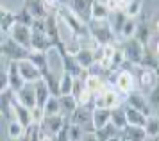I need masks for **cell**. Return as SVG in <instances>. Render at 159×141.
Wrapping results in <instances>:
<instances>
[{
  "label": "cell",
  "instance_id": "7402d4cb",
  "mask_svg": "<svg viewBox=\"0 0 159 141\" xmlns=\"http://www.w3.org/2000/svg\"><path fill=\"white\" fill-rule=\"evenodd\" d=\"M23 9L32 16V18H47L48 14L45 11L43 0H23Z\"/></svg>",
  "mask_w": 159,
  "mask_h": 141
},
{
  "label": "cell",
  "instance_id": "f546056e",
  "mask_svg": "<svg viewBox=\"0 0 159 141\" xmlns=\"http://www.w3.org/2000/svg\"><path fill=\"white\" fill-rule=\"evenodd\" d=\"M109 11L100 0H93L91 4V11H89V20H107Z\"/></svg>",
  "mask_w": 159,
  "mask_h": 141
},
{
  "label": "cell",
  "instance_id": "83f0119b",
  "mask_svg": "<svg viewBox=\"0 0 159 141\" xmlns=\"http://www.w3.org/2000/svg\"><path fill=\"white\" fill-rule=\"evenodd\" d=\"M27 59L39 70V73L48 68V52H34V50H30Z\"/></svg>",
  "mask_w": 159,
  "mask_h": 141
},
{
  "label": "cell",
  "instance_id": "7c38bea8",
  "mask_svg": "<svg viewBox=\"0 0 159 141\" xmlns=\"http://www.w3.org/2000/svg\"><path fill=\"white\" fill-rule=\"evenodd\" d=\"M15 98L18 100L23 107H27V109L36 107V97H34V88H32V82H25L22 89H18V91L15 93Z\"/></svg>",
  "mask_w": 159,
  "mask_h": 141
},
{
  "label": "cell",
  "instance_id": "1f68e13d",
  "mask_svg": "<svg viewBox=\"0 0 159 141\" xmlns=\"http://www.w3.org/2000/svg\"><path fill=\"white\" fill-rule=\"evenodd\" d=\"M143 130H145V134L148 136V138H157V136H159V120H157V114H150V116H147L145 125H143Z\"/></svg>",
  "mask_w": 159,
  "mask_h": 141
},
{
  "label": "cell",
  "instance_id": "ab89813d",
  "mask_svg": "<svg viewBox=\"0 0 159 141\" xmlns=\"http://www.w3.org/2000/svg\"><path fill=\"white\" fill-rule=\"evenodd\" d=\"M134 29H136V21H134V18H127L125 23H123L122 30H120V36H122L123 39H129V38L134 36Z\"/></svg>",
  "mask_w": 159,
  "mask_h": 141
},
{
  "label": "cell",
  "instance_id": "603a6c76",
  "mask_svg": "<svg viewBox=\"0 0 159 141\" xmlns=\"http://www.w3.org/2000/svg\"><path fill=\"white\" fill-rule=\"evenodd\" d=\"M120 136H122L125 141H143L147 138L143 127H132V125H125V127L120 130Z\"/></svg>",
  "mask_w": 159,
  "mask_h": 141
},
{
  "label": "cell",
  "instance_id": "8d00e7d4",
  "mask_svg": "<svg viewBox=\"0 0 159 141\" xmlns=\"http://www.w3.org/2000/svg\"><path fill=\"white\" fill-rule=\"evenodd\" d=\"M141 9H143V0H129L123 13L127 14V18H136L141 14Z\"/></svg>",
  "mask_w": 159,
  "mask_h": 141
},
{
  "label": "cell",
  "instance_id": "681fc988",
  "mask_svg": "<svg viewBox=\"0 0 159 141\" xmlns=\"http://www.w3.org/2000/svg\"><path fill=\"white\" fill-rule=\"evenodd\" d=\"M32 32H45V18H34L30 23Z\"/></svg>",
  "mask_w": 159,
  "mask_h": 141
},
{
  "label": "cell",
  "instance_id": "ee69618b",
  "mask_svg": "<svg viewBox=\"0 0 159 141\" xmlns=\"http://www.w3.org/2000/svg\"><path fill=\"white\" fill-rule=\"evenodd\" d=\"M32 20H34V18H32V16H30V14L27 13L23 7L18 11V13H15V21H16V23H22V25H27V27H30Z\"/></svg>",
  "mask_w": 159,
  "mask_h": 141
},
{
  "label": "cell",
  "instance_id": "5bb4252c",
  "mask_svg": "<svg viewBox=\"0 0 159 141\" xmlns=\"http://www.w3.org/2000/svg\"><path fill=\"white\" fill-rule=\"evenodd\" d=\"M82 80H84V88H86L88 91L91 93V95H100V93H104L107 88H104L106 86V82H104V79L100 77V75H97V73H84V77H82Z\"/></svg>",
  "mask_w": 159,
  "mask_h": 141
},
{
  "label": "cell",
  "instance_id": "9a60e30c",
  "mask_svg": "<svg viewBox=\"0 0 159 141\" xmlns=\"http://www.w3.org/2000/svg\"><path fill=\"white\" fill-rule=\"evenodd\" d=\"M7 82H9V91L16 93L18 89H22L25 80L22 79L20 71H18V66H16V61H9V68H7Z\"/></svg>",
  "mask_w": 159,
  "mask_h": 141
},
{
  "label": "cell",
  "instance_id": "11a10c76",
  "mask_svg": "<svg viewBox=\"0 0 159 141\" xmlns=\"http://www.w3.org/2000/svg\"><path fill=\"white\" fill-rule=\"evenodd\" d=\"M143 141H157V138H148V136H147Z\"/></svg>",
  "mask_w": 159,
  "mask_h": 141
},
{
  "label": "cell",
  "instance_id": "ba28073f",
  "mask_svg": "<svg viewBox=\"0 0 159 141\" xmlns=\"http://www.w3.org/2000/svg\"><path fill=\"white\" fill-rule=\"evenodd\" d=\"M7 38H11L13 41H16L18 45H22L23 48L29 50V41H30V27L22 25V23H13L7 32Z\"/></svg>",
  "mask_w": 159,
  "mask_h": 141
},
{
  "label": "cell",
  "instance_id": "52a82bcc",
  "mask_svg": "<svg viewBox=\"0 0 159 141\" xmlns=\"http://www.w3.org/2000/svg\"><path fill=\"white\" fill-rule=\"evenodd\" d=\"M125 106L130 107V109H136V111H139V113L145 114V116L154 114V111L150 109L148 102H147V98H145V93L136 91V89L130 91L129 95H125Z\"/></svg>",
  "mask_w": 159,
  "mask_h": 141
},
{
  "label": "cell",
  "instance_id": "f907efd6",
  "mask_svg": "<svg viewBox=\"0 0 159 141\" xmlns=\"http://www.w3.org/2000/svg\"><path fill=\"white\" fill-rule=\"evenodd\" d=\"M9 89V82H7V71L0 70V93L7 91Z\"/></svg>",
  "mask_w": 159,
  "mask_h": 141
},
{
  "label": "cell",
  "instance_id": "836d02e7",
  "mask_svg": "<svg viewBox=\"0 0 159 141\" xmlns=\"http://www.w3.org/2000/svg\"><path fill=\"white\" fill-rule=\"evenodd\" d=\"M93 134H95V138H97L98 141H107L109 138H113V136L120 134V130H118V129H116L115 125L111 123V121H109L107 125H104L102 129H98V130H95Z\"/></svg>",
  "mask_w": 159,
  "mask_h": 141
},
{
  "label": "cell",
  "instance_id": "44dd1931",
  "mask_svg": "<svg viewBox=\"0 0 159 141\" xmlns=\"http://www.w3.org/2000/svg\"><path fill=\"white\" fill-rule=\"evenodd\" d=\"M57 102H59V114L65 116V118H68L73 113V109L77 107V100H75L73 95H59Z\"/></svg>",
  "mask_w": 159,
  "mask_h": 141
},
{
  "label": "cell",
  "instance_id": "c3c4849f",
  "mask_svg": "<svg viewBox=\"0 0 159 141\" xmlns=\"http://www.w3.org/2000/svg\"><path fill=\"white\" fill-rule=\"evenodd\" d=\"M43 120V111H41V107H32L30 109V125H39Z\"/></svg>",
  "mask_w": 159,
  "mask_h": 141
},
{
  "label": "cell",
  "instance_id": "8992f818",
  "mask_svg": "<svg viewBox=\"0 0 159 141\" xmlns=\"http://www.w3.org/2000/svg\"><path fill=\"white\" fill-rule=\"evenodd\" d=\"M143 50H145V47L141 43H138L134 38L125 39V43H123V47H122L125 63H130L132 66H138L139 61H141V57H143Z\"/></svg>",
  "mask_w": 159,
  "mask_h": 141
},
{
  "label": "cell",
  "instance_id": "4316f807",
  "mask_svg": "<svg viewBox=\"0 0 159 141\" xmlns=\"http://www.w3.org/2000/svg\"><path fill=\"white\" fill-rule=\"evenodd\" d=\"M123 113H125V121H127V125H132V127H143V125H145L147 116H145V114H141L139 111H136V109H130V107L125 106Z\"/></svg>",
  "mask_w": 159,
  "mask_h": 141
},
{
  "label": "cell",
  "instance_id": "ffe728a7",
  "mask_svg": "<svg viewBox=\"0 0 159 141\" xmlns=\"http://www.w3.org/2000/svg\"><path fill=\"white\" fill-rule=\"evenodd\" d=\"M152 34H157V32H152L150 23L148 21H139V23H136V29H134V36L132 38L145 47V45H148Z\"/></svg>",
  "mask_w": 159,
  "mask_h": 141
},
{
  "label": "cell",
  "instance_id": "db71d44e",
  "mask_svg": "<svg viewBox=\"0 0 159 141\" xmlns=\"http://www.w3.org/2000/svg\"><path fill=\"white\" fill-rule=\"evenodd\" d=\"M107 141H122V136H120V134H116V136H113V138H109Z\"/></svg>",
  "mask_w": 159,
  "mask_h": 141
},
{
  "label": "cell",
  "instance_id": "60d3db41",
  "mask_svg": "<svg viewBox=\"0 0 159 141\" xmlns=\"http://www.w3.org/2000/svg\"><path fill=\"white\" fill-rule=\"evenodd\" d=\"M23 132H25V129H23L22 125H20V123H18V121L15 120V118L9 121L7 134H9V138H11V139H18V138H20V136H22Z\"/></svg>",
  "mask_w": 159,
  "mask_h": 141
},
{
  "label": "cell",
  "instance_id": "277c9868",
  "mask_svg": "<svg viewBox=\"0 0 159 141\" xmlns=\"http://www.w3.org/2000/svg\"><path fill=\"white\" fill-rule=\"evenodd\" d=\"M30 50L23 48L22 45H18L16 41H13L11 38H6L4 41L0 43V56H4L9 61H22L29 57Z\"/></svg>",
  "mask_w": 159,
  "mask_h": 141
},
{
  "label": "cell",
  "instance_id": "ac0fdd59",
  "mask_svg": "<svg viewBox=\"0 0 159 141\" xmlns=\"http://www.w3.org/2000/svg\"><path fill=\"white\" fill-rule=\"evenodd\" d=\"M136 84H139L143 89H152L154 86H157V73L154 70H147V68H139L138 71V80Z\"/></svg>",
  "mask_w": 159,
  "mask_h": 141
},
{
  "label": "cell",
  "instance_id": "f35d334b",
  "mask_svg": "<svg viewBox=\"0 0 159 141\" xmlns=\"http://www.w3.org/2000/svg\"><path fill=\"white\" fill-rule=\"evenodd\" d=\"M145 98H147L150 109L154 111V114H156V109H157V104H159V86H154L152 89H148L147 95H145Z\"/></svg>",
  "mask_w": 159,
  "mask_h": 141
},
{
  "label": "cell",
  "instance_id": "8fae6325",
  "mask_svg": "<svg viewBox=\"0 0 159 141\" xmlns=\"http://www.w3.org/2000/svg\"><path fill=\"white\" fill-rule=\"evenodd\" d=\"M16 66H18V71L25 82H36L41 79V73L34 64L30 63L29 59H22V61H16Z\"/></svg>",
  "mask_w": 159,
  "mask_h": 141
},
{
  "label": "cell",
  "instance_id": "3957f363",
  "mask_svg": "<svg viewBox=\"0 0 159 141\" xmlns=\"http://www.w3.org/2000/svg\"><path fill=\"white\" fill-rule=\"evenodd\" d=\"M113 89L122 95H129L136 89V77L127 70H120L113 73Z\"/></svg>",
  "mask_w": 159,
  "mask_h": 141
},
{
  "label": "cell",
  "instance_id": "f5cc1de1",
  "mask_svg": "<svg viewBox=\"0 0 159 141\" xmlns=\"http://www.w3.org/2000/svg\"><path fill=\"white\" fill-rule=\"evenodd\" d=\"M15 141H29V127L25 129V132H23V134L20 136L18 139H15Z\"/></svg>",
  "mask_w": 159,
  "mask_h": 141
},
{
  "label": "cell",
  "instance_id": "d6a6232c",
  "mask_svg": "<svg viewBox=\"0 0 159 141\" xmlns=\"http://www.w3.org/2000/svg\"><path fill=\"white\" fill-rule=\"evenodd\" d=\"M72 86H73V77L70 73H66V71H61V75H59V84H57L59 95H72Z\"/></svg>",
  "mask_w": 159,
  "mask_h": 141
},
{
  "label": "cell",
  "instance_id": "d6986e66",
  "mask_svg": "<svg viewBox=\"0 0 159 141\" xmlns=\"http://www.w3.org/2000/svg\"><path fill=\"white\" fill-rule=\"evenodd\" d=\"M73 59H75V63L79 64L82 70L86 71L89 70L91 66L95 64V57H93V50L86 48V47H80L77 52H75V56H73Z\"/></svg>",
  "mask_w": 159,
  "mask_h": 141
},
{
  "label": "cell",
  "instance_id": "7a4b0ae2",
  "mask_svg": "<svg viewBox=\"0 0 159 141\" xmlns=\"http://www.w3.org/2000/svg\"><path fill=\"white\" fill-rule=\"evenodd\" d=\"M56 16H57V20H61L66 27L70 29V32H72L73 36H77V38H88V25L82 20H79V18L68 9V6H63V4H61V7L57 9Z\"/></svg>",
  "mask_w": 159,
  "mask_h": 141
},
{
  "label": "cell",
  "instance_id": "d590c367",
  "mask_svg": "<svg viewBox=\"0 0 159 141\" xmlns=\"http://www.w3.org/2000/svg\"><path fill=\"white\" fill-rule=\"evenodd\" d=\"M41 111H43V116H52V114H59V102H57V97L50 95V97L47 98V102L43 104Z\"/></svg>",
  "mask_w": 159,
  "mask_h": 141
},
{
  "label": "cell",
  "instance_id": "7bdbcfd3",
  "mask_svg": "<svg viewBox=\"0 0 159 141\" xmlns=\"http://www.w3.org/2000/svg\"><path fill=\"white\" fill-rule=\"evenodd\" d=\"M109 63H111V70H116V68H120V66L125 63V57H123L122 48H115L113 56H111V59H109Z\"/></svg>",
  "mask_w": 159,
  "mask_h": 141
},
{
  "label": "cell",
  "instance_id": "2e32d148",
  "mask_svg": "<svg viewBox=\"0 0 159 141\" xmlns=\"http://www.w3.org/2000/svg\"><path fill=\"white\" fill-rule=\"evenodd\" d=\"M109 118H111V109L107 107H93L91 111V125H93V132L102 129L104 125L109 123Z\"/></svg>",
  "mask_w": 159,
  "mask_h": 141
},
{
  "label": "cell",
  "instance_id": "9c48e42d",
  "mask_svg": "<svg viewBox=\"0 0 159 141\" xmlns=\"http://www.w3.org/2000/svg\"><path fill=\"white\" fill-rule=\"evenodd\" d=\"M11 114H13V118H15L23 129H27L30 125V109L23 107L22 104L15 98V93H13V97H11Z\"/></svg>",
  "mask_w": 159,
  "mask_h": 141
},
{
  "label": "cell",
  "instance_id": "6da1fadb",
  "mask_svg": "<svg viewBox=\"0 0 159 141\" xmlns=\"http://www.w3.org/2000/svg\"><path fill=\"white\" fill-rule=\"evenodd\" d=\"M86 25H88V34L97 41L98 47L109 45V43H113L116 39V36L111 30L107 20H89Z\"/></svg>",
  "mask_w": 159,
  "mask_h": 141
},
{
  "label": "cell",
  "instance_id": "74e56055",
  "mask_svg": "<svg viewBox=\"0 0 159 141\" xmlns=\"http://www.w3.org/2000/svg\"><path fill=\"white\" fill-rule=\"evenodd\" d=\"M11 97L13 91H4L0 93V114L2 116H11Z\"/></svg>",
  "mask_w": 159,
  "mask_h": 141
},
{
  "label": "cell",
  "instance_id": "816d5d0a",
  "mask_svg": "<svg viewBox=\"0 0 159 141\" xmlns=\"http://www.w3.org/2000/svg\"><path fill=\"white\" fill-rule=\"evenodd\" d=\"M80 141H98V139L95 138L93 132H84V136H82V139Z\"/></svg>",
  "mask_w": 159,
  "mask_h": 141
},
{
  "label": "cell",
  "instance_id": "f6af8a7d",
  "mask_svg": "<svg viewBox=\"0 0 159 141\" xmlns=\"http://www.w3.org/2000/svg\"><path fill=\"white\" fill-rule=\"evenodd\" d=\"M82 136H84V130L79 125H75V123L68 125V138H70V141H80Z\"/></svg>",
  "mask_w": 159,
  "mask_h": 141
},
{
  "label": "cell",
  "instance_id": "bcb514c9",
  "mask_svg": "<svg viewBox=\"0 0 159 141\" xmlns=\"http://www.w3.org/2000/svg\"><path fill=\"white\" fill-rule=\"evenodd\" d=\"M68 125H70V121H68V118H66L65 123H63L61 129L57 130V134L54 136V139L56 141H70V138H68Z\"/></svg>",
  "mask_w": 159,
  "mask_h": 141
},
{
  "label": "cell",
  "instance_id": "5b68a950",
  "mask_svg": "<svg viewBox=\"0 0 159 141\" xmlns=\"http://www.w3.org/2000/svg\"><path fill=\"white\" fill-rule=\"evenodd\" d=\"M70 123L79 125L84 132H93V125H91V111L89 106H77L73 109V113L68 116Z\"/></svg>",
  "mask_w": 159,
  "mask_h": 141
},
{
  "label": "cell",
  "instance_id": "cb8c5ba5",
  "mask_svg": "<svg viewBox=\"0 0 159 141\" xmlns=\"http://www.w3.org/2000/svg\"><path fill=\"white\" fill-rule=\"evenodd\" d=\"M32 88H34V97H36V106L38 107H43V104L47 102V98L50 97V91L45 84L43 79H39L36 82H32Z\"/></svg>",
  "mask_w": 159,
  "mask_h": 141
},
{
  "label": "cell",
  "instance_id": "9f6ffc18",
  "mask_svg": "<svg viewBox=\"0 0 159 141\" xmlns=\"http://www.w3.org/2000/svg\"><path fill=\"white\" fill-rule=\"evenodd\" d=\"M4 39H6V34H4V32H0V43L4 41Z\"/></svg>",
  "mask_w": 159,
  "mask_h": 141
},
{
  "label": "cell",
  "instance_id": "4fadbf2b",
  "mask_svg": "<svg viewBox=\"0 0 159 141\" xmlns=\"http://www.w3.org/2000/svg\"><path fill=\"white\" fill-rule=\"evenodd\" d=\"M29 50H34V52H50L52 43H50V39L47 38L45 32H32V30H30Z\"/></svg>",
  "mask_w": 159,
  "mask_h": 141
},
{
  "label": "cell",
  "instance_id": "e575fe53",
  "mask_svg": "<svg viewBox=\"0 0 159 141\" xmlns=\"http://www.w3.org/2000/svg\"><path fill=\"white\" fill-rule=\"evenodd\" d=\"M109 121H111V123H113V125H115L118 130H122V129L127 125L123 109H120V107H115V109H111V118H109Z\"/></svg>",
  "mask_w": 159,
  "mask_h": 141
},
{
  "label": "cell",
  "instance_id": "6f0895ef",
  "mask_svg": "<svg viewBox=\"0 0 159 141\" xmlns=\"http://www.w3.org/2000/svg\"><path fill=\"white\" fill-rule=\"evenodd\" d=\"M122 141H125V139H123V138H122Z\"/></svg>",
  "mask_w": 159,
  "mask_h": 141
},
{
  "label": "cell",
  "instance_id": "d4e9b609",
  "mask_svg": "<svg viewBox=\"0 0 159 141\" xmlns=\"http://www.w3.org/2000/svg\"><path fill=\"white\" fill-rule=\"evenodd\" d=\"M125 20H127V14L123 13V11H115V13H109L107 23H109V27H111V30L115 32V36L120 34V30H122Z\"/></svg>",
  "mask_w": 159,
  "mask_h": 141
},
{
  "label": "cell",
  "instance_id": "4dcf8cb0",
  "mask_svg": "<svg viewBox=\"0 0 159 141\" xmlns=\"http://www.w3.org/2000/svg\"><path fill=\"white\" fill-rule=\"evenodd\" d=\"M102 95V102H104V107L107 109H115V107L122 106V100H120V95L115 91V89H106Z\"/></svg>",
  "mask_w": 159,
  "mask_h": 141
},
{
  "label": "cell",
  "instance_id": "f1b7e54d",
  "mask_svg": "<svg viewBox=\"0 0 159 141\" xmlns=\"http://www.w3.org/2000/svg\"><path fill=\"white\" fill-rule=\"evenodd\" d=\"M13 23H15V13L0 6V32L7 34Z\"/></svg>",
  "mask_w": 159,
  "mask_h": 141
},
{
  "label": "cell",
  "instance_id": "e0dca14e",
  "mask_svg": "<svg viewBox=\"0 0 159 141\" xmlns=\"http://www.w3.org/2000/svg\"><path fill=\"white\" fill-rule=\"evenodd\" d=\"M65 116H61V114H52V116H43V120H41V123H39V127L43 129V130H47L48 134L56 136L57 134V130L61 129V125L65 123Z\"/></svg>",
  "mask_w": 159,
  "mask_h": 141
},
{
  "label": "cell",
  "instance_id": "484cf974",
  "mask_svg": "<svg viewBox=\"0 0 159 141\" xmlns=\"http://www.w3.org/2000/svg\"><path fill=\"white\" fill-rule=\"evenodd\" d=\"M138 68H147V70L157 71V54L152 52L148 47H145L143 57H141V61H139V64H138Z\"/></svg>",
  "mask_w": 159,
  "mask_h": 141
},
{
  "label": "cell",
  "instance_id": "30bf717a",
  "mask_svg": "<svg viewBox=\"0 0 159 141\" xmlns=\"http://www.w3.org/2000/svg\"><path fill=\"white\" fill-rule=\"evenodd\" d=\"M91 4H93V0H68V9H70L79 20L88 23V21H89Z\"/></svg>",
  "mask_w": 159,
  "mask_h": 141
},
{
  "label": "cell",
  "instance_id": "b9f144b4",
  "mask_svg": "<svg viewBox=\"0 0 159 141\" xmlns=\"http://www.w3.org/2000/svg\"><path fill=\"white\" fill-rule=\"evenodd\" d=\"M127 2H129V0H106L104 6L107 7L109 13H115V11H125Z\"/></svg>",
  "mask_w": 159,
  "mask_h": 141
},
{
  "label": "cell",
  "instance_id": "7dc6e473",
  "mask_svg": "<svg viewBox=\"0 0 159 141\" xmlns=\"http://www.w3.org/2000/svg\"><path fill=\"white\" fill-rule=\"evenodd\" d=\"M43 6L47 14H56L57 9L61 7V0H43Z\"/></svg>",
  "mask_w": 159,
  "mask_h": 141
}]
</instances>
